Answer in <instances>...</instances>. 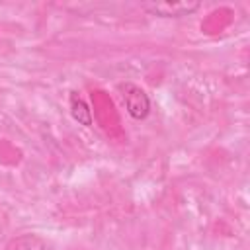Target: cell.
I'll use <instances>...</instances> for the list:
<instances>
[{
	"instance_id": "1",
	"label": "cell",
	"mask_w": 250,
	"mask_h": 250,
	"mask_svg": "<svg viewBox=\"0 0 250 250\" xmlns=\"http://www.w3.org/2000/svg\"><path fill=\"white\" fill-rule=\"evenodd\" d=\"M121 96H123V105L133 119L141 121L150 113V98L143 88L135 84H123Z\"/></svg>"
},
{
	"instance_id": "2",
	"label": "cell",
	"mask_w": 250,
	"mask_h": 250,
	"mask_svg": "<svg viewBox=\"0 0 250 250\" xmlns=\"http://www.w3.org/2000/svg\"><path fill=\"white\" fill-rule=\"evenodd\" d=\"M146 12L160 18H182L189 16L199 8V2H154V4H143Z\"/></svg>"
},
{
	"instance_id": "3",
	"label": "cell",
	"mask_w": 250,
	"mask_h": 250,
	"mask_svg": "<svg viewBox=\"0 0 250 250\" xmlns=\"http://www.w3.org/2000/svg\"><path fill=\"white\" fill-rule=\"evenodd\" d=\"M4 250H47V244L37 234H20L12 238Z\"/></svg>"
},
{
	"instance_id": "4",
	"label": "cell",
	"mask_w": 250,
	"mask_h": 250,
	"mask_svg": "<svg viewBox=\"0 0 250 250\" xmlns=\"http://www.w3.org/2000/svg\"><path fill=\"white\" fill-rule=\"evenodd\" d=\"M70 115L80 123V125H92V113H90V107L88 104L76 94L72 92L70 94Z\"/></svg>"
}]
</instances>
